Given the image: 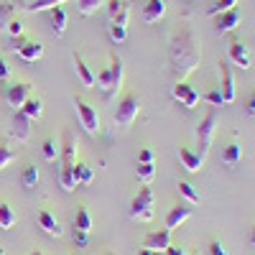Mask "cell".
<instances>
[{"label":"cell","instance_id":"6da1fadb","mask_svg":"<svg viewBox=\"0 0 255 255\" xmlns=\"http://www.w3.org/2000/svg\"><path fill=\"white\" fill-rule=\"evenodd\" d=\"M168 56H171V69L179 77L176 82H184L191 72L199 67V59H202V49H199V41L197 33L191 26H179L171 33V44H168Z\"/></svg>","mask_w":255,"mask_h":255},{"label":"cell","instance_id":"7a4b0ae2","mask_svg":"<svg viewBox=\"0 0 255 255\" xmlns=\"http://www.w3.org/2000/svg\"><path fill=\"white\" fill-rule=\"evenodd\" d=\"M130 220H138V222H148V220H153V191L148 184H143V189L138 191V197L130 202Z\"/></svg>","mask_w":255,"mask_h":255},{"label":"cell","instance_id":"3957f363","mask_svg":"<svg viewBox=\"0 0 255 255\" xmlns=\"http://www.w3.org/2000/svg\"><path fill=\"white\" fill-rule=\"evenodd\" d=\"M140 113V97L135 92H128L120 102H118V108H115V123L128 128V125H133V120L138 118Z\"/></svg>","mask_w":255,"mask_h":255},{"label":"cell","instance_id":"277c9868","mask_svg":"<svg viewBox=\"0 0 255 255\" xmlns=\"http://www.w3.org/2000/svg\"><path fill=\"white\" fill-rule=\"evenodd\" d=\"M215 130H217V113H207L197 128V145H199V156L204 158L212 148V140H215Z\"/></svg>","mask_w":255,"mask_h":255},{"label":"cell","instance_id":"5b68a950","mask_svg":"<svg viewBox=\"0 0 255 255\" xmlns=\"http://www.w3.org/2000/svg\"><path fill=\"white\" fill-rule=\"evenodd\" d=\"M74 110H77V118H79V123H82L84 130H87L90 135H97V133H100V115H97V108H92L87 100L77 97V100H74Z\"/></svg>","mask_w":255,"mask_h":255},{"label":"cell","instance_id":"8992f818","mask_svg":"<svg viewBox=\"0 0 255 255\" xmlns=\"http://www.w3.org/2000/svg\"><path fill=\"white\" fill-rule=\"evenodd\" d=\"M171 97H174L176 102H181L186 110H194L197 105H199V100H202V95L191 87L189 82H176L174 87H171Z\"/></svg>","mask_w":255,"mask_h":255},{"label":"cell","instance_id":"52a82bcc","mask_svg":"<svg viewBox=\"0 0 255 255\" xmlns=\"http://www.w3.org/2000/svg\"><path fill=\"white\" fill-rule=\"evenodd\" d=\"M240 20H243V13H240L238 8H230V10L215 15V28H217L220 36H225V33H232V31H235V28L240 26Z\"/></svg>","mask_w":255,"mask_h":255},{"label":"cell","instance_id":"ba28073f","mask_svg":"<svg viewBox=\"0 0 255 255\" xmlns=\"http://www.w3.org/2000/svg\"><path fill=\"white\" fill-rule=\"evenodd\" d=\"M10 51H15L23 61H38L44 56V44H38V41H18L15 44V38H13Z\"/></svg>","mask_w":255,"mask_h":255},{"label":"cell","instance_id":"9c48e42d","mask_svg":"<svg viewBox=\"0 0 255 255\" xmlns=\"http://www.w3.org/2000/svg\"><path fill=\"white\" fill-rule=\"evenodd\" d=\"M31 97V84L28 82H15V84H5V100L10 108H23V102Z\"/></svg>","mask_w":255,"mask_h":255},{"label":"cell","instance_id":"30bf717a","mask_svg":"<svg viewBox=\"0 0 255 255\" xmlns=\"http://www.w3.org/2000/svg\"><path fill=\"white\" fill-rule=\"evenodd\" d=\"M227 54H230V61L235 64V67H240V69H250V51H248V46L243 44V41L232 38V41H230V46H227Z\"/></svg>","mask_w":255,"mask_h":255},{"label":"cell","instance_id":"8fae6325","mask_svg":"<svg viewBox=\"0 0 255 255\" xmlns=\"http://www.w3.org/2000/svg\"><path fill=\"white\" fill-rule=\"evenodd\" d=\"M108 15L113 23L118 26H128V20H130V5L125 3V0H108Z\"/></svg>","mask_w":255,"mask_h":255},{"label":"cell","instance_id":"7c38bea8","mask_svg":"<svg viewBox=\"0 0 255 255\" xmlns=\"http://www.w3.org/2000/svg\"><path fill=\"white\" fill-rule=\"evenodd\" d=\"M10 133L20 140V143H26L28 138H31V120L26 118V113L23 110H15V115H13V128H10Z\"/></svg>","mask_w":255,"mask_h":255},{"label":"cell","instance_id":"4fadbf2b","mask_svg":"<svg viewBox=\"0 0 255 255\" xmlns=\"http://www.w3.org/2000/svg\"><path fill=\"white\" fill-rule=\"evenodd\" d=\"M64 166H74L77 163V140L72 135V130H64V138H61V151H59Z\"/></svg>","mask_w":255,"mask_h":255},{"label":"cell","instance_id":"5bb4252c","mask_svg":"<svg viewBox=\"0 0 255 255\" xmlns=\"http://www.w3.org/2000/svg\"><path fill=\"white\" fill-rule=\"evenodd\" d=\"M179 161H181V166L186 168L189 174L202 171V163H204V158L199 153H194L191 148H186V145H179Z\"/></svg>","mask_w":255,"mask_h":255},{"label":"cell","instance_id":"9a60e30c","mask_svg":"<svg viewBox=\"0 0 255 255\" xmlns=\"http://www.w3.org/2000/svg\"><path fill=\"white\" fill-rule=\"evenodd\" d=\"M168 245H171V230H158V232H151L145 240H143V248L148 250H156V253H163Z\"/></svg>","mask_w":255,"mask_h":255},{"label":"cell","instance_id":"2e32d148","mask_svg":"<svg viewBox=\"0 0 255 255\" xmlns=\"http://www.w3.org/2000/svg\"><path fill=\"white\" fill-rule=\"evenodd\" d=\"M220 72H222V84H220V92H222V100H225V105H230V102H235V77H232V69L227 67V64H220Z\"/></svg>","mask_w":255,"mask_h":255},{"label":"cell","instance_id":"e0dca14e","mask_svg":"<svg viewBox=\"0 0 255 255\" xmlns=\"http://www.w3.org/2000/svg\"><path fill=\"white\" fill-rule=\"evenodd\" d=\"M191 217V207L189 204H176L168 209V215H166V230H176L179 225H184L186 220Z\"/></svg>","mask_w":255,"mask_h":255},{"label":"cell","instance_id":"ac0fdd59","mask_svg":"<svg viewBox=\"0 0 255 255\" xmlns=\"http://www.w3.org/2000/svg\"><path fill=\"white\" fill-rule=\"evenodd\" d=\"M123 72H125L123 59L113 51V54H110V97L120 90V84H123Z\"/></svg>","mask_w":255,"mask_h":255},{"label":"cell","instance_id":"d6986e66","mask_svg":"<svg viewBox=\"0 0 255 255\" xmlns=\"http://www.w3.org/2000/svg\"><path fill=\"white\" fill-rule=\"evenodd\" d=\"M72 59H74V72H77L79 82L84 84V87H95V74H92V69H90V64L82 59V54H74Z\"/></svg>","mask_w":255,"mask_h":255},{"label":"cell","instance_id":"ffe728a7","mask_svg":"<svg viewBox=\"0 0 255 255\" xmlns=\"http://www.w3.org/2000/svg\"><path fill=\"white\" fill-rule=\"evenodd\" d=\"M166 13V3L163 0H145L143 5V20L145 23H156V20H161Z\"/></svg>","mask_w":255,"mask_h":255},{"label":"cell","instance_id":"44dd1931","mask_svg":"<svg viewBox=\"0 0 255 255\" xmlns=\"http://www.w3.org/2000/svg\"><path fill=\"white\" fill-rule=\"evenodd\" d=\"M38 225H41V230L44 232H49V235H54V238H61V225L56 222V217L51 215L49 209H38Z\"/></svg>","mask_w":255,"mask_h":255},{"label":"cell","instance_id":"7402d4cb","mask_svg":"<svg viewBox=\"0 0 255 255\" xmlns=\"http://www.w3.org/2000/svg\"><path fill=\"white\" fill-rule=\"evenodd\" d=\"M240 158H243V145H240L238 140H230V143L222 148V163H225L227 168H232V166L240 163Z\"/></svg>","mask_w":255,"mask_h":255},{"label":"cell","instance_id":"603a6c76","mask_svg":"<svg viewBox=\"0 0 255 255\" xmlns=\"http://www.w3.org/2000/svg\"><path fill=\"white\" fill-rule=\"evenodd\" d=\"M49 15H51V28H54V33L61 36L64 31H67V20H69V18H67V10L59 5V8H51Z\"/></svg>","mask_w":255,"mask_h":255},{"label":"cell","instance_id":"cb8c5ba5","mask_svg":"<svg viewBox=\"0 0 255 255\" xmlns=\"http://www.w3.org/2000/svg\"><path fill=\"white\" fill-rule=\"evenodd\" d=\"M20 110L26 113V118H28V120H38V118H41V113H44V100L31 95V97L23 102V108H20Z\"/></svg>","mask_w":255,"mask_h":255},{"label":"cell","instance_id":"d4e9b609","mask_svg":"<svg viewBox=\"0 0 255 255\" xmlns=\"http://www.w3.org/2000/svg\"><path fill=\"white\" fill-rule=\"evenodd\" d=\"M15 209L8 204V202H0V227L3 230H10L13 225H15Z\"/></svg>","mask_w":255,"mask_h":255},{"label":"cell","instance_id":"484cf974","mask_svg":"<svg viewBox=\"0 0 255 255\" xmlns=\"http://www.w3.org/2000/svg\"><path fill=\"white\" fill-rule=\"evenodd\" d=\"M59 181H61V189H64V191H74V189H77V179H74V166H61Z\"/></svg>","mask_w":255,"mask_h":255},{"label":"cell","instance_id":"4316f807","mask_svg":"<svg viewBox=\"0 0 255 255\" xmlns=\"http://www.w3.org/2000/svg\"><path fill=\"white\" fill-rule=\"evenodd\" d=\"M74 230H82V232H90L92 230V217L87 207H77V217H74Z\"/></svg>","mask_w":255,"mask_h":255},{"label":"cell","instance_id":"83f0119b","mask_svg":"<svg viewBox=\"0 0 255 255\" xmlns=\"http://www.w3.org/2000/svg\"><path fill=\"white\" fill-rule=\"evenodd\" d=\"M67 0H31L28 5H23L28 13H36V10H51V8H59L64 5Z\"/></svg>","mask_w":255,"mask_h":255},{"label":"cell","instance_id":"f1b7e54d","mask_svg":"<svg viewBox=\"0 0 255 255\" xmlns=\"http://www.w3.org/2000/svg\"><path fill=\"white\" fill-rule=\"evenodd\" d=\"M92 168L87 166V163H82V161H77L74 163V179H77V184H92Z\"/></svg>","mask_w":255,"mask_h":255},{"label":"cell","instance_id":"f546056e","mask_svg":"<svg viewBox=\"0 0 255 255\" xmlns=\"http://www.w3.org/2000/svg\"><path fill=\"white\" fill-rule=\"evenodd\" d=\"M176 189H179V194H181V197H186L191 204H199V202H202V194H199V191H197L194 186H191L189 181H179V186H176Z\"/></svg>","mask_w":255,"mask_h":255},{"label":"cell","instance_id":"4dcf8cb0","mask_svg":"<svg viewBox=\"0 0 255 255\" xmlns=\"http://www.w3.org/2000/svg\"><path fill=\"white\" fill-rule=\"evenodd\" d=\"M135 176H138L143 184H151V181H153V176H156V163H138Z\"/></svg>","mask_w":255,"mask_h":255},{"label":"cell","instance_id":"1f68e13d","mask_svg":"<svg viewBox=\"0 0 255 255\" xmlns=\"http://www.w3.org/2000/svg\"><path fill=\"white\" fill-rule=\"evenodd\" d=\"M15 18V8L13 3H0V31H5L10 26V20Z\"/></svg>","mask_w":255,"mask_h":255},{"label":"cell","instance_id":"d6a6232c","mask_svg":"<svg viewBox=\"0 0 255 255\" xmlns=\"http://www.w3.org/2000/svg\"><path fill=\"white\" fill-rule=\"evenodd\" d=\"M108 0H77V8H79V13L82 15H92L97 8H102Z\"/></svg>","mask_w":255,"mask_h":255},{"label":"cell","instance_id":"836d02e7","mask_svg":"<svg viewBox=\"0 0 255 255\" xmlns=\"http://www.w3.org/2000/svg\"><path fill=\"white\" fill-rule=\"evenodd\" d=\"M20 181H23V186H36L38 184V168L36 163H28L23 168V176H20Z\"/></svg>","mask_w":255,"mask_h":255},{"label":"cell","instance_id":"e575fe53","mask_svg":"<svg viewBox=\"0 0 255 255\" xmlns=\"http://www.w3.org/2000/svg\"><path fill=\"white\" fill-rule=\"evenodd\" d=\"M209 105H212V108H222V105H225V100H222V92H220V87H212V90H207L204 95H202Z\"/></svg>","mask_w":255,"mask_h":255},{"label":"cell","instance_id":"d590c367","mask_svg":"<svg viewBox=\"0 0 255 255\" xmlns=\"http://www.w3.org/2000/svg\"><path fill=\"white\" fill-rule=\"evenodd\" d=\"M44 158L46 161H56L59 158V143L54 138H46L44 140Z\"/></svg>","mask_w":255,"mask_h":255},{"label":"cell","instance_id":"8d00e7d4","mask_svg":"<svg viewBox=\"0 0 255 255\" xmlns=\"http://www.w3.org/2000/svg\"><path fill=\"white\" fill-rule=\"evenodd\" d=\"M10 161H15V151H13V148H8L5 143H0V171H3Z\"/></svg>","mask_w":255,"mask_h":255},{"label":"cell","instance_id":"74e56055","mask_svg":"<svg viewBox=\"0 0 255 255\" xmlns=\"http://www.w3.org/2000/svg\"><path fill=\"white\" fill-rule=\"evenodd\" d=\"M238 5V0H217L215 5H212L207 13L209 15H217V13H225V10H230V8H235Z\"/></svg>","mask_w":255,"mask_h":255},{"label":"cell","instance_id":"f35d334b","mask_svg":"<svg viewBox=\"0 0 255 255\" xmlns=\"http://www.w3.org/2000/svg\"><path fill=\"white\" fill-rule=\"evenodd\" d=\"M110 38L115 41V44H123V41L128 38V28L125 26H118V23H110Z\"/></svg>","mask_w":255,"mask_h":255},{"label":"cell","instance_id":"ab89813d","mask_svg":"<svg viewBox=\"0 0 255 255\" xmlns=\"http://www.w3.org/2000/svg\"><path fill=\"white\" fill-rule=\"evenodd\" d=\"M207 253H209V255H230V253H227V248H225V243H222V240H217V238H215V240H209Z\"/></svg>","mask_w":255,"mask_h":255},{"label":"cell","instance_id":"60d3db41","mask_svg":"<svg viewBox=\"0 0 255 255\" xmlns=\"http://www.w3.org/2000/svg\"><path fill=\"white\" fill-rule=\"evenodd\" d=\"M156 161V153L151 151V148H140V153H138V163H153Z\"/></svg>","mask_w":255,"mask_h":255},{"label":"cell","instance_id":"b9f144b4","mask_svg":"<svg viewBox=\"0 0 255 255\" xmlns=\"http://www.w3.org/2000/svg\"><path fill=\"white\" fill-rule=\"evenodd\" d=\"M5 31H8V33H10L13 38H18L20 33H23V23H20V20H15V18H13V20H10V26H8Z\"/></svg>","mask_w":255,"mask_h":255},{"label":"cell","instance_id":"7bdbcfd3","mask_svg":"<svg viewBox=\"0 0 255 255\" xmlns=\"http://www.w3.org/2000/svg\"><path fill=\"white\" fill-rule=\"evenodd\" d=\"M87 235H90V232H82V230H74V245H77V248H87V240H90Z\"/></svg>","mask_w":255,"mask_h":255},{"label":"cell","instance_id":"ee69618b","mask_svg":"<svg viewBox=\"0 0 255 255\" xmlns=\"http://www.w3.org/2000/svg\"><path fill=\"white\" fill-rule=\"evenodd\" d=\"M245 113L248 115H255V90L248 92V100H245Z\"/></svg>","mask_w":255,"mask_h":255},{"label":"cell","instance_id":"f6af8a7d","mask_svg":"<svg viewBox=\"0 0 255 255\" xmlns=\"http://www.w3.org/2000/svg\"><path fill=\"white\" fill-rule=\"evenodd\" d=\"M163 255H189V250H186L184 245H168V248L163 250Z\"/></svg>","mask_w":255,"mask_h":255},{"label":"cell","instance_id":"bcb514c9","mask_svg":"<svg viewBox=\"0 0 255 255\" xmlns=\"http://www.w3.org/2000/svg\"><path fill=\"white\" fill-rule=\"evenodd\" d=\"M8 77H10V67L5 59H0V79H8Z\"/></svg>","mask_w":255,"mask_h":255},{"label":"cell","instance_id":"7dc6e473","mask_svg":"<svg viewBox=\"0 0 255 255\" xmlns=\"http://www.w3.org/2000/svg\"><path fill=\"white\" fill-rule=\"evenodd\" d=\"M250 245H253V248H255V225H253V227H250Z\"/></svg>","mask_w":255,"mask_h":255},{"label":"cell","instance_id":"c3c4849f","mask_svg":"<svg viewBox=\"0 0 255 255\" xmlns=\"http://www.w3.org/2000/svg\"><path fill=\"white\" fill-rule=\"evenodd\" d=\"M138 255H153V250H148V248H143V250H140Z\"/></svg>","mask_w":255,"mask_h":255},{"label":"cell","instance_id":"681fc988","mask_svg":"<svg viewBox=\"0 0 255 255\" xmlns=\"http://www.w3.org/2000/svg\"><path fill=\"white\" fill-rule=\"evenodd\" d=\"M31 255H44V253H41V250H33V253H31Z\"/></svg>","mask_w":255,"mask_h":255},{"label":"cell","instance_id":"f907efd6","mask_svg":"<svg viewBox=\"0 0 255 255\" xmlns=\"http://www.w3.org/2000/svg\"><path fill=\"white\" fill-rule=\"evenodd\" d=\"M153 255H163V253H156V250H153Z\"/></svg>","mask_w":255,"mask_h":255},{"label":"cell","instance_id":"816d5d0a","mask_svg":"<svg viewBox=\"0 0 255 255\" xmlns=\"http://www.w3.org/2000/svg\"><path fill=\"white\" fill-rule=\"evenodd\" d=\"M0 255H5V253H3V248H0Z\"/></svg>","mask_w":255,"mask_h":255},{"label":"cell","instance_id":"f5cc1de1","mask_svg":"<svg viewBox=\"0 0 255 255\" xmlns=\"http://www.w3.org/2000/svg\"><path fill=\"white\" fill-rule=\"evenodd\" d=\"M74 255H77V253H74Z\"/></svg>","mask_w":255,"mask_h":255}]
</instances>
